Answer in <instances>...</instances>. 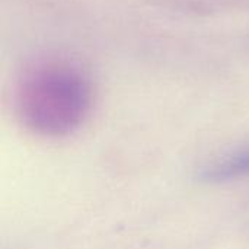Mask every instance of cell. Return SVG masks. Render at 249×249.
Masks as SVG:
<instances>
[{"label":"cell","instance_id":"cell-1","mask_svg":"<svg viewBox=\"0 0 249 249\" xmlns=\"http://www.w3.org/2000/svg\"><path fill=\"white\" fill-rule=\"evenodd\" d=\"M93 88L86 70L58 55L29 61L19 73L13 105L19 121L44 137H63L76 131L88 118Z\"/></svg>","mask_w":249,"mask_h":249},{"label":"cell","instance_id":"cell-2","mask_svg":"<svg viewBox=\"0 0 249 249\" xmlns=\"http://www.w3.org/2000/svg\"><path fill=\"white\" fill-rule=\"evenodd\" d=\"M248 175L249 146H247L213 162L203 171L201 178L207 182H228Z\"/></svg>","mask_w":249,"mask_h":249}]
</instances>
